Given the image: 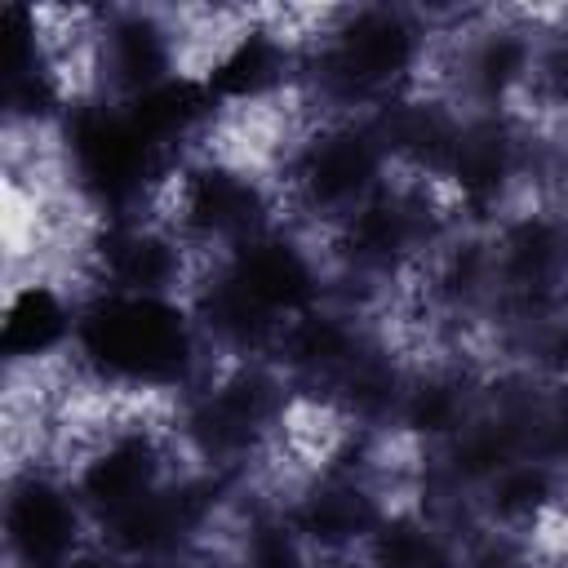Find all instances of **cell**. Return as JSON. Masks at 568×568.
<instances>
[{
  "label": "cell",
  "mask_w": 568,
  "mask_h": 568,
  "mask_svg": "<svg viewBox=\"0 0 568 568\" xmlns=\"http://www.w3.org/2000/svg\"><path fill=\"white\" fill-rule=\"evenodd\" d=\"M395 178V155L377 115H320L275 178L280 222L320 235L351 217Z\"/></svg>",
  "instance_id": "1"
},
{
  "label": "cell",
  "mask_w": 568,
  "mask_h": 568,
  "mask_svg": "<svg viewBox=\"0 0 568 568\" xmlns=\"http://www.w3.org/2000/svg\"><path fill=\"white\" fill-rule=\"evenodd\" d=\"M93 537V515L58 466H4L0 568H62Z\"/></svg>",
  "instance_id": "2"
},
{
  "label": "cell",
  "mask_w": 568,
  "mask_h": 568,
  "mask_svg": "<svg viewBox=\"0 0 568 568\" xmlns=\"http://www.w3.org/2000/svg\"><path fill=\"white\" fill-rule=\"evenodd\" d=\"M182 80L173 4L98 9V102H133Z\"/></svg>",
  "instance_id": "3"
},
{
  "label": "cell",
  "mask_w": 568,
  "mask_h": 568,
  "mask_svg": "<svg viewBox=\"0 0 568 568\" xmlns=\"http://www.w3.org/2000/svg\"><path fill=\"white\" fill-rule=\"evenodd\" d=\"M564 506H568V470L537 453H519L466 501V519L470 532L528 541Z\"/></svg>",
  "instance_id": "4"
},
{
  "label": "cell",
  "mask_w": 568,
  "mask_h": 568,
  "mask_svg": "<svg viewBox=\"0 0 568 568\" xmlns=\"http://www.w3.org/2000/svg\"><path fill=\"white\" fill-rule=\"evenodd\" d=\"M359 559L364 568H470V528L417 501L390 506Z\"/></svg>",
  "instance_id": "5"
},
{
  "label": "cell",
  "mask_w": 568,
  "mask_h": 568,
  "mask_svg": "<svg viewBox=\"0 0 568 568\" xmlns=\"http://www.w3.org/2000/svg\"><path fill=\"white\" fill-rule=\"evenodd\" d=\"M62 568H138V564H133V559H124L120 550H111L106 541H98V537H93V541H89L84 550H75Z\"/></svg>",
  "instance_id": "6"
},
{
  "label": "cell",
  "mask_w": 568,
  "mask_h": 568,
  "mask_svg": "<svg viewBox=\"0 0 568 568\" xmlns=\"http://www.w3.org/2000/svg\"><path fill=\"white\" fill-rule=\"evenodd\" d=\"M311 568H364V559L359 555H342V559H315Z\"/></svg>",
  "instance_id": "7"
}]
</instances>
